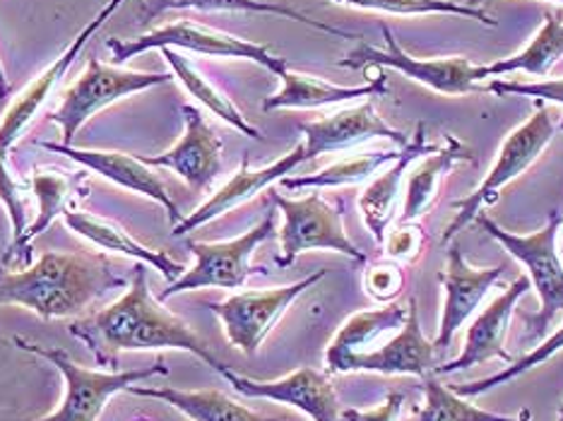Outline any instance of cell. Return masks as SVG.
<instances>
[{
    "instance_id": "1",
    "label": "cell",
    "mask_w": 563,
    "mask_h": 421,
    "mask_svg": "<svg viewBox=\"0 0 563 421\" xmlns=\"http://www.w3.org/2000/svg\"><path fill=\"white\" fill-rule=\"evenodd\" d=\"M68 333L70 337L80 340L95 354L97 364L104 368L117 366L121 352L157 350H178L194 354L200 362L214 368L217 374H222L227 368L208 347V342L184 318L166 311L162 301L152 297L143 263L135 267L133 282L119 301H113L95 315L75 318Z\"/></svg>"
},
{
    "instance_id": "2",
    "label": "cell",
    "mask_w": 563,
    "mask_h": 421,
    "mask_svg": "<svg viewBox=\"0 0 563 421\" xmlns=\"http://www.w3.org/2000/svg\"><path fill=\"white\" fill-rule=\"evenodd\" d=\"M128 279L99 253L46 251L27 267L0 265V306H22L44 321L78 318Z\"/></svg>"
},
{
    "instance_id": "3",
    "label": "cell",
    "mask_w": 563,
    "mask_h": 421,
    "mask_svg": "<svg viewBox=\"0 0 563 421\" xmlns=\"http://www.w3.org/2000/svg\"><path fill=\"white\" fill-rule=\"evenodd\" d=\"M475 222L528 270L530 285L540 297V311L522 313L520 318L525 323V340H540L563 311V261L556 251L561 214L554 210L549 214V222L528 236L506 232L492 217H486V212H479Z\"/></svg>"
},
{
    "instance_id": "4",
    "label": "cell",
    "mask_w": 563,
    "mask_h": 421,
    "mask_svg": "<svg viewBox=\"0 0 563 421\" xmlns=\"http://www.w3.org/2000/svg\"><path fill=\"white\" fill-rule=\"evenodd\" d=\"M12 344L56 366L63 383H66V395H63L58 410L34 421H99L113 395L128 392V388L140 386V383L169 374V366L162 356L155 366L133 368V372H92V368L80 366L68 352L58 347H46V344L24 337H12Z\"/></svg>"
},
{
    "instance_id": "5",
    "label": "cell",
    "mask_w": 563,
    "mask_h": 421,
    "mask_svg": "<svg viewBox=\"0 0 563 421\" xmlns=\"http://www.w3.org/2000/svg\"><path fill=\"white\" fill-rule=\"evenodd\" d=\"M107 48L111 51L117 66H123V63L145 54L150 48H176V51H190V54H202V56L241 58V60L258 63L261 68L271 70L273 75H277V78L289 68L287 60L275 56L267 46L241 40L236 34H229L224 30H217V27H210V24L194 22V20H178L172 24H164V27L150 30L145 34L135 36V40H109Z\"/></svg>"
},
{
    "instance_id": "6",
    "label": "cell",
    "mask_w": 563,
    "mask_h": 421,
    "mask_svg": "<svg viewBox=\"0 0 563 421\" xmlns=\"http://www.w3.org/2000/svg\"><path fill=\"white\" fill-rule=\"evenodd\" d=\"M537 107L540 109L534 111V117L518 125L516 131L504 140L489 174H486L484 181L477 186L475 193H470L465 200L453 202L457 214L455 220L445 226L443 244L455 239L470 222H475V217L484 212V208H492L498 200V193H501L510 181H516L520 174L528 171L532 164L540 159L549 143H552L556 133L552 111L544 109L540 101H537Z\"/></svg>"
},
{
    "instance_id": "7",
    "label": "cell",
    "mask_w": 563,
    "mask_h": 421,
    "mask_svg": "<svg viewBox=\"0 0 563 421\" xmlns=\"http://www.w3.org/2000/svg\"><path fill=\"white\" fill-rule=\"evenodd\" d=\"M172 80V73L123 70L119 66H107L99 58H89L80 78L63 92L60 107L51 113V121L60 125L63 145H73L80 128L101 109Z\"/></svg>"
},
{
    "instance_id": "8",
    "label": "cell",
    "mask_w": 563,
    "mask_h": 421,
    "mask_svg": "<svg viewBox=\"0 0 563 421\" xmlns=\"http://www.w3.org/2000/svg\"><path fill=\"white\" fill-rule=\"evenodd\" d=\"M277 210L285 214L279 229V255L277 267H289L306 251H335L347 255L354 263H366V253L352 244L344 232L342 206H332L321 193H311L301 200H289L279 193H271Z\"/></svg>"
},
{
    "instance_id": "9",
    "label": "cell",
    "mask_w": 563,
    "mask_h": 421,
    "mask_svg": "<svg viewBox=\"0 0 563 421\" xmlns=\"http://www.w3.org/2000/svg\"><path fill=\"white\" fill-rule=\"evenodd\" d=\"M383 40H386V51L374 48V46H360L350 51L338 66L340 68H368V66H380V68H393L402 73L405 78L424 85L433 92L448 95V97H460L470 92H484L479 80H484V66H475V63L467 60L465 56H453V58H417L400 46L390 32L388 24L380 27Z\"/></svg>"
},
{
    "instance_id": "10",
    "label": "cell",
    "mask_w": 563,
    "mask_h": 421,
    "mask_svg": "<svg viewBox=\"0 0 563 421\" xmlns=\"http://www.w3.org/2000/svg\"><path fill=\"white\" fill-rule=\"evenodd\" d=\"M275 236V212H267L263 220L232 241L220 244H202V241H188V251L196 255V265L176 279L169 289H164L159 301L196 291L205 287L217 289H241L253 273H263L261 267L251 265V255L267 239Z\"/></svg>"
},
{
    "instance_id": "11",
    "label": "cell",
    "mask_w": 563,
    "mask_h": 421,
    "mask_svg": "<svg viewBox=\"0 0 563 421\" xmlns=\"http://www.w3.org/2000/svg\"><path fill=\"white\" fill-rule=\"evenodd\" d=\"M323 277H328L325 267L294 285L241 291V295H234L224 301L210 303V311L220 318L227 340L232 342L241 354L253 356L263 347V342L273 333V328L279 323V318L287 313L289 306L297 301L303 291H309L311 287L321 282Z\"/></svg>"
},
{
    "instance_id": "12",
    "label": "cell",
    "mask_w": 563,
    "mask_h": 421,
    "mask_svg": "<svg viewBox=\"0 0 563 421\" xmlns=\"http://www.w3.org/2000/svg\"><path fill=\"white\" fill-rule=\"evenodd\" d=\"M125 3V0H109V3L101 8L99 15L87 24V27L75 36L73 44L63 51V54L51 63L46 70L40 73V78H34L27 87L22 89L18 95V99L12 101L10 109L5 111L3 121H0V152L3 155H10V149L18 145V140L30 131V125L34 123V119L40 117L42 107L48 101V97L56 92V87L60 85V80L66 78V73L70 70V66L82 54V48L87 46V42L104 27V24L117 15V10Z\"/></svg>"
},
{
    "instance_id": "13",
    "label": "cell",
    "mask_w": 563,
    "mask_h": 421,
    "mask_svg": "<svg viewBox=\"0 0 563 421\" xmlns=\"http://www.w3.org/2000/svg\"><path fill=\"white\" fill-rule=\"evenodd\" d=\"M303 145H306V159H316L330 152H347L360 147L371 140H390L393 145L405 147L409 143V135H405L398 128L388 125L378 117L374 101L366 99L362 104L340 109L330 113L325 119H318L311 123H301Z\"/></svg>"
},
{
    "instance_id": "14",
    "label": "cell",
    "mask_w": 563,
    "mask_h": 421,
    "mask_svg": "<svg viewBox=\"0 0 563 421\" xmlns=\"http://www.w3.org/2000/svg\"><path fill=\"white\" fill-rule=\"evenodd\" d=\"M229 386L246 398L275 400L303 412L311 421H340L338 392L325 374L316 368H297V372L277 380H253L224 368L220 374Z\"/></svg>"
},
{
    "instance_id": "15",
    "label": "cell",
    "mask_w": 563,
    "mask_h": 421,
    "mask_svg": "<svg viewBox=\"0 0 563 421\" xmlns=\"http://www.w3.org/2000/svg\"><path fill=\"white\" fill-rule=\"evenodd\" d=\"M40 147L54 152V155H63L73 162H78L80 167L99 174L107 181L117 184L125 190H133L137 196H145L150 200L159 202V206L169 212V220L174 226L184 220L181 210L174 202L172 193L166 190L164 181L157 176L155 167H150L145 157H133L125 155V152L117 149H82L63 143H36Z\"/></svg>"
},
{
    "instance_id": "16",
    "label": "cell",
    "mask_w": 563,
    "mask_h": 421,
    "mask_svg": "<svg viewBox=\"0 0 563 421\" xmlns=\"http://www.w3.org/2000/svg\"><path fill=\"white\" fill-rule=\"evenodd\" d=\"M504 273L506 265L472 267L457 246L448 251L445 270L439 275L443 285V311L439 335L433 340V350L441 352L451 347L457 330L479 309V303L489 295L492 287L501 279Z\"/></svg>"
},
{
    "instance_id": "17",
    "label": "cell",
    "mask_w": 563,
    "mask_h": 421,
    "mask_svg": "<svg viewBox=\"0 0 563 421\" xmlns=\"http://www.w3.org/2000/svg\"><path fill=\"white\" fill-rule=\"evenodd\" d=\"M184 135L174 147L157 157H145L150 167L169 169L194 190L210 188L222 171V137L205 121L202 113L184 104Z\"/></svg>"
},
{
    "instance_id": "18",
    "label": "cell",
    "mask_w": 563,
    "mask_h": 421,
    "mask_svg": "<svg viewBox=\"0 0 563 421\" xmlns=\"http://www.w3.org/2000/svg\"><path fill=\"white\" fill-rule=\"evenodd\" d=\"M530 279L518 277L514 285H510L504 295H498L486 309L475 318V323L470 325L465 347L455 356L453 362H445L443 366H433V376H451L457 372H465L470 366H477L492 359H501L506 364H514L516 356L506 352L504 342L510 325V318H514L516 303L530 291Z\"/></svg>"
},
{
    "instance_id": "19",
    "label": "cell",
    "mask_w": 563,
    "mask_h": 421,
    "mask_svg": "<svg viewBox=\"0 0 563 421\" xmlns=\"http://www.w3.org/2000/svg\"><path fill=\"white\" fill-rule=\"evenodd\" d=\"M303 162H309L306 159L303 143H299L291 152H287L285 157H279L277 162L267 164V167H261V169H253L249 164V157H243L241 169L232 178H229V181L220 190H217L214 196L205 200L196 212L186 214L184 220L174 226L172 234L186 236L190 232H196V229H200L202 224L217 220V217L232 212L234 208H239V206H243V202H249L251 198L258 196L261 190L271 188L273 184H279L285 176L294 174V169H299Z\"/></svg>"
},
{
    "instance_id": "20",
    "label": "cell",
    "mask_w": 563,
    "mask_h": 421,
    "mask_svg": "<svg viewBox=\"0 0 563 421\" xmlns=\"http://www.w3.org/2000/svg\"><path fill=\"white\" fill-rule=\"evenodd\" d=\"M30 184L32 196L40 202V210H36V220L27 226V232L22 234L18 244H8L3 258H0V265L5 267H20L24 263H30L32 241L36 236H42L46 229L68 210H78V200L85 196V176H73L70 171L54 167H34Z\"/></svg>"
},
{
    "instance_id": "21",
    "label": "cell",
    "mask_w": 563,
    "mask_h": 421,
    "mask_svg": "<svg viewBox=\"0 0 563 421\" xmlns=\"http://www.w3.org/2000/svg\"><path fill=\"white\" fill-rule=\"evenodd\" d=\"M433 342L421 333L417 299H409V315L405 325L378 350L354 356L347 364V374L366 372L383 376H419L427 378L433 372Z\"/></svg>"
},
{
    "instance_id": "22",
    "label": "cell",
    "mask_w": 563,
    "mask_h": 421,
    "mask_svg": "<svg viewBox=\"0 0 563 421\" xmlns=\"http://www.w3.org/2000/svg\"><path fill=\"white\" fill-rule=\"evenodd\" d=\"M437 149L439 145L427 143L424 123H417V131L412 140L402 147V155L395 162H390L388 169L378 174L374 181L364 188V193L360 196V212L364 217V224L371 232V236L376 239V244L383 246V241H386L388 226L393 222L395 208H398L402 184L409 174V167H412L419 157H427Z\"/></svg>"
},
{
    "instance_id": "23",
    "label": "cell",
    "mask_w": 563,
    "mask_h": 421,
    "mask_svg": "<svg viewBox=\"0 0 563 421\" xmlns=\"http://www.w3.org/2000/svg\"><path fill=\"white\" fill-rule=\"evenodd\" d=\"M63 222L68 224L73 234L82 236L85 241H89V244L97 248H104L107 253L123 255V258H131V261L155 267V270L169 285H174L176 279H181L186 273V267L178 261H174L169 253L162 248H150L145 244H140L133 234H128L119 222L109 220V217L82 212V210H68L66 214H63Z\"/></svg>"
},
{
    "instance_id": "24",
    "label": "cell",
    "mask_w": 563,
    "mask_h": 421,
    "mask_svg": "<svg viewBox=\"0 0 563 421\" xmlns=\"http://www.w3.org/2000/svg\"><path fill=\"white\" fill-rule=\"evenodd\" d=\"M409 315V306L390 301L374 311H360L350 315L330 340L325 350V366L330 374H347V364L354 356L374 352L380 337L398 333Z\"/></svg>"
},
{
    "instance_id": "25",
    "label": "cell",
    "mask_w": 563,
    "mask_h": 421,
    "mask_svg": "<svg viewBox=\"0 0 563 421\" xmlns=\"http://www.w3.org/2000/svg\"><path fill=\"white\" fill-rule=\"evenodd\" d=\"M282 87L273 97L263 101V111H279V109H323L335 104H347L356 99H374L390 92L388 75L380 73L366 85L342 87L328 80L316 78V75H303L297 70H285L279 75Z\"/></svg>"
},
{
    "instance_id": "26",
    "label": "cell",
    "mask_w": 563,
    "mask_h": 421,
    "mask_svg": "<svg viewBox=\"0 0 563 421\" xmlns=\"http://www.w3.org/2000/svg\"><path fill=\"white\" fill-rule=\"evenodd\" d=\"M457 162L475 164V157L460 145V140L448 135L443 147L427 155L415 169H409L405 178V202L400 222H417L419 217H424L433 206H437L445 176L451 174Z\"/></svg>"
},
{
    "instance_id": "27",
    "label": "cell",
    "mask_w": 563,
    "mask_h": 421,
    "mask_svg": "<svg viewBox=\"0 0 563 421\" xmlns=\"http://www.w3.org/2000/svg\"><path fill=\"white\" fill-rule=\"evenodd\" d=\"M169 10H200V12H258V15H275V18H287L306 27L318 30L330 36H338V40H360V34L344 32L340 27H332L328 22L313 20L306 15V12L282 5V3H267V0H140V22L147 24L150 20H157L159 15Z\"/></svg>"
},
{
    "instance_id": "28",
    "label": "cell",
    "mask_w": 563,
    "mask_h": 421,
    "mask_svg": "<svg viewBox=\"0 0 563 421\" xmlns=\"http://www.w3.org/2000/svg\"><path fill=\"white\" fill-rule=\"evenodd\" d=\"M128 395L162 400L166 405H172L174 410H178L190 421H277L249 410V407L232 400L222 390H176L133 386L128 388Z\"/></svg>"
},
{
    "instance_id": "29",
    "label": "cell",
    "mask_w": 563,
    "mask_h": 421,
    "mask_svg": "<svg viewBox=\"0 0 563 421\" xmlns=\"http://www.w3.org/2000/svg\"><path fill=\"white\" fill-rule=\"evenodd\" d=\"M159 51L166 58V63L172 66L174 78L184 85V89L190 97H196L205 109H210L214 113L217 119H222L224 123L236 128L241 135L253 137V140H263L258 128L249 123V119L243 117L241 109L232 101V97H229L224 89L217 87L202 70H198L194 60L186 58L181 51H176V48H159Z\"/></svg>"
},
{
    "instance_id": "30",
    "label": "cell",
    "mask_w": 563,
    "mask_h": 421,
    "mask_svg": "<svg viewBox=\"0 0 563 421\" xmlns=\"http://www.w3.org/2000/svg\"><path fill=\"white\" fill-rule=\"evenodd\" d=\"M563 58V18L559 12H547L544 24L530 40V44L516 56L484 66V78H501V75L528 73L534 78H547L556 63Z\"/></svg>"
},
{
    "instance_id": "31",
    "label": "cell",
    "mask_w": 563,
    "mask_h": 421,
    "mask_svg": "<svg viewBox=\"0 0 563 421\" xmlns=\"http://www.w3.org/2000/svg\"><path fill=\"white\" fill-rule=\"evenodd\" d=\"M402 155L400 149H374L364 152V155H354L347 159H340L330 167L321 169L318 174L309 176H285L282 178V186L287 190H301V188H344V186H360L383 167H388Z\"/></svg>"
},
{
    "instance_id": "32",
    "label": "cell",
    "mask_w": 563,
    "mask_h": 421,
    "mask_svg": "<svg viewBox=\"0 0 563 421\" xmlns=\"http://www.w3.org/2000/svg\"><path fill=\"white\" fill-rule=\"evenodd\" d=\"M424 390V405L419 407L412 421H516L518 417H506L496 412L479 410L465 400L463 395H457L453 388H445L443 383L429 374L421 383Z\"/></svg>"
},
{
    "instance_id": "33",
    "label": "cell",
    "mask_w": 563,
    "mask_h": 421,
    "mask_svg": "<svg viewBox=\"0 0 563 421\" xmlns=\"http://www.w3.org/2000/svg\"><path fill=\"white\" fill-rule=\"evenodd\" d=\"M356 10L386 12V15H455L477 20L486 27H498V22L484 8L460 3V0H330Z\"/></svg>"
},
{
    "instance_id": "34",
    "label": "cell",
    "mask_w": 563,
    "mask_h": 421,
    "mask_svg": "<svg viewBox=\"0 0 563 421\" xmlns=\"http://www.w3.org/2000/svg\"><path fill=\"white\" fill-rule=\"evenodd\" d=\"M563 350V325L556 330V333L552 337H547L540 347H534L530 354H525L522 359H516L514 364H508L504 372H498L489 378H482V380H475V383H465V386H455L453 390L457 395H463V398H477V395H484L489 392L498 386H506V383L520 378L522 374L532 372L534 366H540L544 362L552 359V356H556L559 352Z\"/></svg>"
},
{
    "instance_id": "35",
    "label": "cell",
    "mask_w": 563,
    "mask_h": 421,
    "mask_svg": "<svg viewBox=\"0 0 563 421\" xmlns=\"http://www.w3.org/2000/svg\"><path fill=\"white\" fill-rule=\"evenodd\" d=\"M30 198H34L30 178H24L20 176V171L12 169L10 155H3V152H0V202H3L5 212L10 217V229H12L10 244H18L22 234L27 232Z\"/></svg>"
},
{
    "instance_id": "36",
    "label": "cell",
    "mask_w": 563,
    "mask_h": 421,
    "mask_svg": "<svg viewBox=\"0 0 563 421\" xmlns=\"http://www.w3.org/2000/svg\"><path fill=\"white\" fill-rule=\"evenodd\" d=\"M386 255L388 261L398 263V265H412L421 258L427 246V234L417 222H400L393 232L386 234Z\"/></svg>"
},
{
    "instance_id": "37",
    "label": "cell",
    "mask_w": 563,
    "mask_h": 421,
    "mask_svg": "<svg viewBox=\"0 0 563 421\" xmlns=\"http://www.w3.org/2000/svg\"><path fill=\"white\" fill-rule=\"evenodd\" d=\"M402 289H405V273L398 263L386 261V263H376L366 267L364 291L374 301L390 303L402 295Z\"/></svg>"
},
{
    "instance_id": "38",
    "label": "cell",
    "mask_w": 563,
    "mask_h": 421,
    "mask_svg": "<svg viewBox=\"0 0 563 421\" xmlns=\"http://www.w3.org/2000/svg\"><path fill=\"white\" fill-rule=\"evenodd\" d=\"M484 92H492L498 97H506V95L532 97L534 101H554V104H563V78L540 80V82L494 80L489 85H484Z\"/></svg>"
},
{
    "instance_id": "39",
    "label": "cell",
    "mask_w": 563,
    "mask_h": 421,
    "mask_svg": "<svg viewBox=\"0 0 563 421\" xmlns=\"http://www.w3.org/2000/svg\"><path fill=\"white\" fill-rule=\"evenodd\" d=\"M402 402V392H390L374 410H342L340 421H400Z\"/></svg>"
},
{
    "instance_id": "40",
    "label": "cell",
    "mask_w": 563,
    "mask_h": 421,
    "mask_svg": "<svg viewBox=\"0 0 563 421\" xmlns=\"http://www.w3.org/2000/svg\"><path fill=\"white\" fill-rule=\"evenodd\" d=\"M10 92H12V85H10V78L3 68V60H0V101L8 99Z\"/></svg>"
},
{
    "instance_id": "41",
    "label": "cell",
    "mask_w": 563,
    "mask_h": 421,
    "mask_svg": "<svg viewBox=\"0 0 563 421\" xmlns=\"http://www.w3.org/2000/svg\"><path fill=\"white\" fill-rule=\"evenodd\" d=\"M516 421H532V412L530 410H522Z\"/></svg>"
},
{
    "instance_id": "42",
    "label": "cell",
    "mask_w": 563,
    "mask_h": 421,
    "mask_svg": "<svg viewBox=\"0 0 563 421\" xmlns=\"http://www.w3.org/2000/svg\"><path fill=\"white\" fill-rule=\"evenodd\" d=\"M479 3H482V0H470V5H477V8H479ZM549 3H559V5H563V0H549Z\"/></svg>"
},
{
    "instance_id": "43",
    "label": "cell",
    "mask_w": 563,
    "mask_h": 421,
    "mask_svg": "<svg viewBox=\"0 0 563 421\" xmlns=\"http://www.w3.org/2000/svg\"><path fill=\"white\" fill-rule=\"evenodd\" d=\"M556 421H563V405H561V410H559V417H556Z\"/></svg>"
},
{
    "instance_id": "44",
    "label": "cell",
    "mask_w": 563,
    "mask_h": 421,
    "mask_svg": "<svg viewBox=\"0 0 563 421\" xmlns=\"http://www.w3.org/2000/svg\"><path fill=\"white\" fill-rule=\"evenodd\" d=\"M131 421H152V419H145V417H137V419H131Z\"/></svg>"
},
{
    "instance_id": "45",
    "label": "cell",
    "mask_w": 563,
    "mask_h": 421,
    "mask_svg": "<svg viewBox=\"0 0 563 421\" xmlns=\"http://www.w3.org/2000/svg\"><path fill=\"white\" fill-rule=\"evenodd\" d=\"M559 131H563V119L559 121Z\"/></svg>"
}]
</instances>
